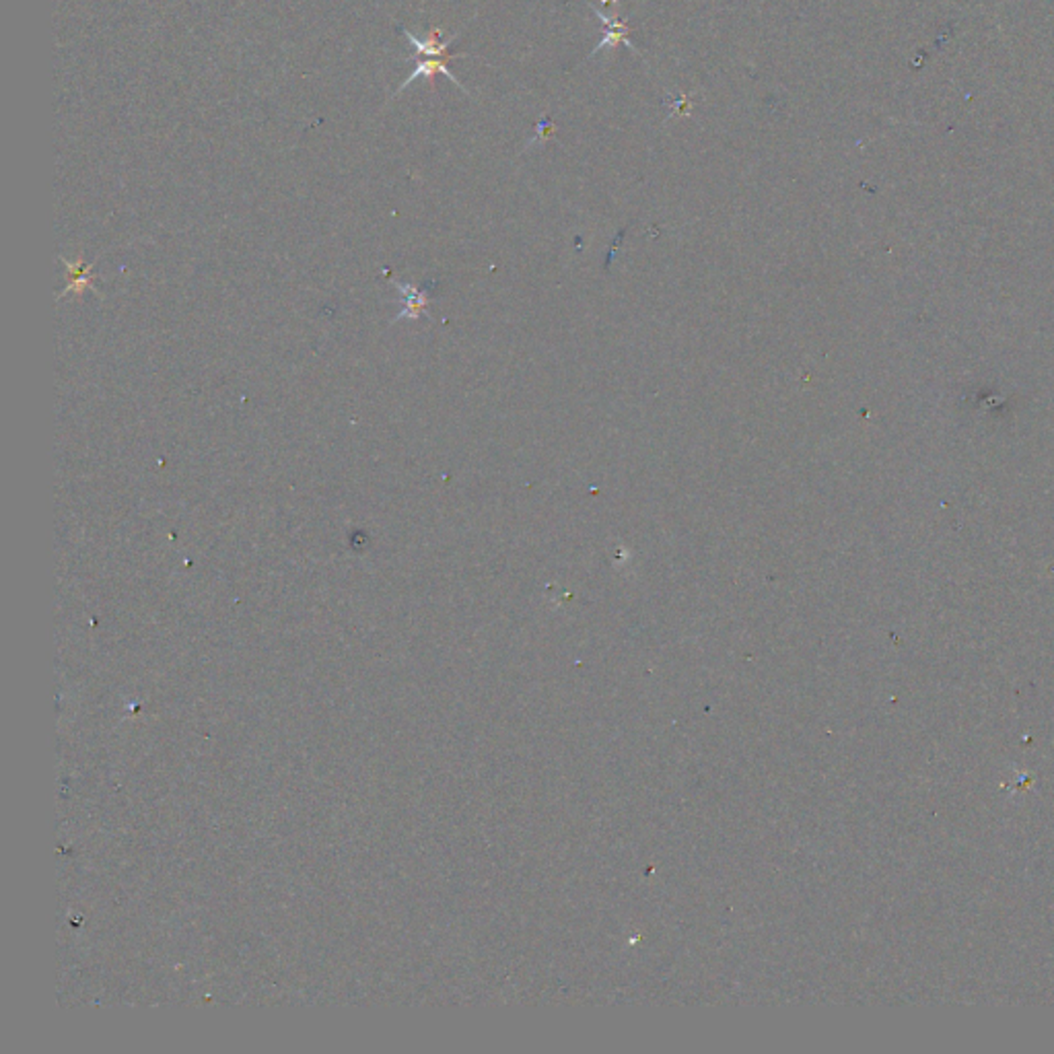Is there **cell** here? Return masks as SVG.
<instances>
[{"label":"cell","instance_id":"1","mask_svg":"<svg viewBox=\"0 0 1054 1054\" xmlns=\"http://www.w3.org/2000/svg\"><path fill=\"white\" fill-rule=\"evenodd\" d=\"M402 34L406 40L410 42V46L414 48V56H410V58H464L465 56V54H449V46L454 44L457 36L449 37V40H443V31L439 28H432L429 31V36H426V40H418V37L412 36L408 29H402Z\"/></svg>","mask_w":1054,"mask_h":1054},{"label":"cell","instance_id":"3","mask_svg":"<svg viewBox=\"0 0 1054 1054\" xmlns=\"http://www.w3.org/2000/svg\"><path fill=\"white\" fill-rule=\"evenodd\" d=\"M587 4L591 6L593 12H596V15H598L599 21L604 23L606 28H607L604 31V37H601V42L598 44L596 50L591 52V56H596L601 48H616L618 44H624V46L629 48V50L637 52V48L632 46L630 40H629V23H626L624 19H614V21H612V19H607L606 15H601L599 9H596V6H593L591 3H587Z\"/></svg>","mask_w":1054,"mask_h":1054},{"label":"cell","instance_id":"5","mask_svg":"<svg viewBox=\"0 0 1054 1054\" xmlns=\"http://www.w3.org/2000/svg\"><path fill=\"white\" fill-rule=\"evenodd\" d=\"M67 266L70 270V274L75 276V281L70 282V287L67 290H64V295L73 293V290H75V293H81V290H85V289L91 287V274H89V270H91V266H83L81 262H76V264L67 262Z\"/></svg>","mask_w":1054,"mask_h":1054},{"label":"cell","instance_id":"4","mask_svg":"<svg viewBox=\"0 0 1054 1054\" xmlns=\"http://www.w3.org/2000/svg\"><path fill=\"white\" fill-rule=\"evenodd\" d=\"M398 287H400V293H402V299H404V312L400 313L398 318L416 320L426 307L424 293H420L416 287H410V284H398Z\"/></svg>","mask_w":1054,"mask_h":1054},{"label":"cell","instance_id":"2","mask_svg":"<svg viewBox=\"0 0 1054 1054\" xmlns=\"http://www.w3.org/2000/svg\"><path fill=\"white\" fill-rule=\"evenodd\" d=\"M408 60H412V58H408ZM414 60H416V68H414L412 73H410L408 79H406V81L402 83V85H400V87L396 89V93H393V97L402 93L404 89L408 87L412 81L420 79V76H424V79H429V81H431V85H432V79H435L437 75H445V76H448V79H449L451 83H454L456 87L462 89V91H464L465 95H470L468 89H465V87L462 85V83L457 81V76H456L454 73H451L449 67H448V62H449V60H454V58H414Z\"/></svg>","mask_w":1054,"mask_h":1054}]
</instances>
